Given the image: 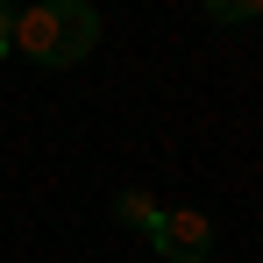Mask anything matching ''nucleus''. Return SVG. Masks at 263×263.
Masks as SVG:
<instances>
[{
	"label": "nucleus",
	"mask_w": 263,
	"mask_h": 263,
	"mask_svg": "<svg viewBox=\"0 0 263 263\" xmlns=\"http://www.w3.org/2000/svg\"><path fill=\"white\" fill-rule=\"evenodd\" d=\"M114 220H128L135 235H157V220H164V206L142 192V185H128V192H114Z\"/></svg>",
	"instance_id": "7ed1b4c3"
},
{
	"label": "nucleus",
	"mask_w": 263,
	"mask_h": 263,
	"mask_svg": "<svg viewBox=\"0 0 263 263\" xmlns=\"http://www.w3.org/2000/svg\"><path fill=\"white\" fill-rule=\"evenodd\" d=\"M0 57H14V7L0 0Z\"/></svg>",
	"instance_id": "39448f33"
},
{
	"label": "nucleus",
	"mask_w": 263,
	"mask_h": 263,
	"mask_svg": "<svg viewBox=\"0 0 263 263\" xmlns=\"http://www.w3.org/2000/svg\"><path fill=\"white\" fill-rule=\"evenodd\" d=\"M256 14H263V0H206V22H220V29H242Z\"/></svg>",
	"instance_id": "20e7f679"
},
{
	"label": "nucleus",
	"mask_w": 263,
	"mask_h": 263,
	"mask_svg": "<svg viewBox=\"0 0 263 263\" xmlns=\"http://www.w3.org/2000/svg\"><path fill=\"white\" fill-rule=\"evenodd\" d=\"M149 249H157L164 263H206V256H214V220L192 214V206H164L157 235H149Z\"/></svg>",
	"instance_id": "f03ea898"
},
{
	"label": "nucleus",
	"mask_w": 263,
	"mask_h": 263,
	"mask_svg": "<svg viewBox=\"0 0 263 263\" xmlns=\"http://www.w3.org/2000/svg\"><path fill=\"white\" fill-rule=\"evenodd\" d=\"M92 43H100V14L86 0H36L14 14V50L43 71H64V64H86Z\"/></svg>",
	"instance_id": "f257e3e1"
}]
</instances>
